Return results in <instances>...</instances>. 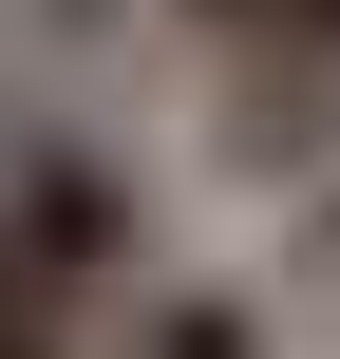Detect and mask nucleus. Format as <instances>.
Wrapping results in <instances>:
<instances>
[{
    "label": "nucleus",
    "instance_id": "f257e3e1",
    "mask_svg": "<svg viewBox=\"0 0 340 359\" xmlns=\"http://www.w3.org/2000/svg\"><path fill=\"white\" fill-rule=\"evenodd\" d=\"M0 265L57 322H114L151 284V170H132V133H95L57 95H0Z\"/></svg>",
    "mask_w": 340,
    "mask_h": 359
},
{
    "label": "nucleus",
    "instance_id": "f03ea898",
    "mask_svg": "<svg viewBox=\"0 0 340 359\" xmlns=\"http://www.w3.org/2000/svg\"><path fill=\"white\" fill-rule=\"evenodd\" d=\"M95 359H284V322H265L246 284H170V265H151V284L95 322Z\"/></svg>",
    "mask_w": 340,
    "mask_h": 359
},
{
    "label": "nucleus",
    "instance_id": "7ed1b4c3",
    "mask_svg": "<svg viewBox=\"0 0 340 359\" xmlns=\"http://www.w3.org/2000/svg\"><path fill=\"white\" fill-rule=\"evenodd\" d=\"M170 38H208L227 76H322L340 95V0H151Z\"/></svg>",
    "mask_w": 340,
    "mask_h": 359
},
{
    "label": "nucleus",
    "instance_id": "20e7f679",
    "mask_svg": "<svg viewBox=\"0 0 340 359\" xmlns=\"http://www.w3.org/2000/svg\"><path fill=\"white\" fill-rule=\"evenodd\" d=\"M0 359H95V322H57V303H38L19 265H0Z\"/></svg>",
    "mask_w": 340,
    "mask_h": 359
},
{
    "label": "nucleus",
    "instance_id": "39448f33",
    "mask_svg": "<svg viewBox=\"0 0 340 359\" xmlns=\"http://www.w3.org/2000/svg\"><path fill=\"white\" fill-rule=\"evenodd\" d=\"M303 265H322V284H340V189H303Z\"/></svg>",
    "mask_w": 340,
    "mask_h": 359
}]
</instances>
